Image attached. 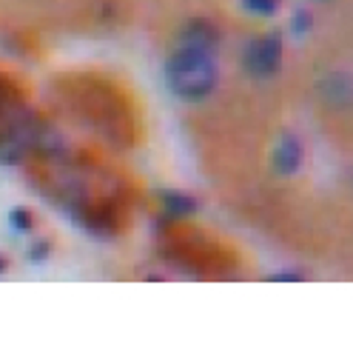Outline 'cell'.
Masks as SVG:
<instances>
[{
    "instance_id": "6da1fadb",
    "label": "cell",
    "mask_w": 353,
    "mask_h": 351,
    "mask_svg": "<svg viewBox=\"0 0 353 351\" xmlns=\"http://www.w3.org/2000/svg\"><path fill=\"white\" fill-rule=\"evenodd\" d=\"M168 89L183 100H203L216 86V63L208 49L180 46L165 66Z\"/></svg>"
},
{
    "instance_id": "7a4b0ae2",
    "label": "cell",
    "mask_w": 353,
    "mask_h": 351,
    "mask_svg": "<svg viewBox=\"0 0 353 351\" xmlns=\"http://www.w3.org/2000/svg\"><path fill=\"white\" fill-rule=\"evenodd\" d=\"M279 57H282V46H279V37H259L254 40L251 46L242 55V63L254 77H268L279 69Z\"/></svg>"
},
{
    "instance_id": "3957f363",
    "label": "cell",
    "mask_w": 353,
    "mask_h": 351,
    "mask_svg": "<svg viewBox=\"0 0 353 351\" xmlns=\"http://www.w3.org/2000/svg\"><path fill=\"white\" fill-rule=\"evenodd\" d=\"M183 46H196V49H214L216 46V32L205 23H194L183 32Z\"/></svg>"
},
{
    "instance_id": "277c9868",
    "label": "cell",
    "mask_w": 353,
    "mask_h": 351,
    "mask_svg": "<svg viewBox=\"0 0 353 351\" xmlns=\"http://www.w3.org/2000/svg\"><path fill=\"white\" fill-rule=\"evenodd\" d=\"M276 166H279L282 171H288V169H294V166H296V146H291V143H285V146L279 149V155H276Z\"/></svg>"
},
{
    "instance_id": "5b68a950",
    "label": "cell",
    "mask_w": 353,
    "mask_h": 351,
    "mask_svg": "<svg viewBox=\"0 0 353 351\" xmlns=\"http://www.w3.org/2000/svg\"><path fill=\"white\" fill-rule=\"evenodd\" d=\"M12 226L14 229H20V231H29L32 229V217H29V211L26 209H12Z\"/></svg>"
},
{
    "instance_id": "8992f818",
    "label": "cell",
    "mask_w": 353,
    "mask_h": 351,
    "mask_svg": "<svg viewBox=\"0 0 353 351\" xmlns=\"http://www.w3.org/2000/svg\"><path fill=\"white\" fill-rule=\"evenodd\" d=\"M245 3L254 9V12H274V0H245Z\"/></svg>"
},
{
    "instance_id": "52a82bcc",
    "label": "cell",
    "mask_w": 353,
    "mask_h": 351,
    "mask_svg": "<svg viewBox=\"0 0 353 351\" xmlns=\"http://www.w3.org/2000/svg\"><path fill=\"white\" fill-rule=\"evenodd\" d=\"M3 272H6V260H3V257H0V274H3Z\"/></svg>"
}]
</instances>
